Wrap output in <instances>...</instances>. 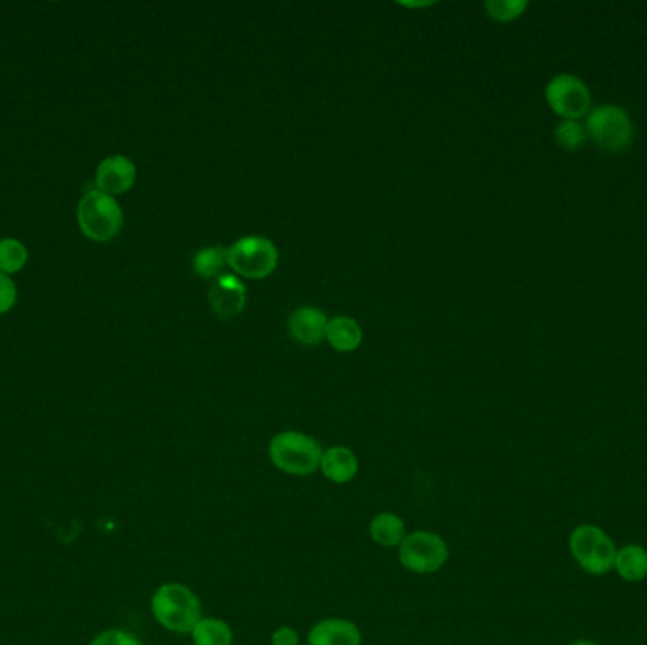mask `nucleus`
<instances>
[{
    "mask_svg": "<svg viewBox=\"0 0 647 645\" xmlns=\"http://www.w3.org/2000/svg\"><path fill=\"white\" fill-rule=\"evenodd\" d=\"M398 558L407 572L436 574L449 560V547L439 534L430 530L412 532L398 547Z\"/></svg>",
    "mask_w": 647,
    "mask_h": 645,
    "instance_id": "7",
    "label": "nucleus"
},
{
    "mask_svg": "<svg viewBox=\"0 0 647 645\" xmlns=\"http://www.w3.org/2000/svg\"><path fill=\"white\" fill-rule=\"evenodd\" d=\"M546 101L563 120H579L589 115L590 91L581 78L560 72L547 83Z\"/></svg>",
    "mask_w": 647,
    "mask_h": 645,
    "instance_id": "8",
    "label": "nucleus"
},
{
    "mask_svg": "<svg viewBox=\"0 0 647 645\" xmlns=\"http://www.w3.org/2000/svg\"><path fill=\"white\" fill-rule=\"evenodd\" d=\"M193 645H233V628L216 617H203L191 631Z\"/></svg>",
    "mask_w": 647,
    "mask_h": 645,
    "instance_id": "17",
    "label": "nucleus"
},
{
    "mask_svg": "<svg viewBox=\"0 0 647 645\" xmlns=\"http://www.w3.org/2000/svg\"><path fill=\"white\" fill-rule=\"evenodd\" d=\"M279 266V248L267 237L248 235L228 247V267L245 279H266Z\"/></svg>",
    "mask_w": 647,
    "mask_h": 645,
    "instance_id": "5",
    "label": "nucleus"
},
{
    "mask_svg": "<svg viewBox=\"0 0 647 645\" xmlns=\"http://www.w3.org/2000/svg\"><path fill=\"white\" fill-rule=\"evenodd\" d=\"M614 569L628 583L644 582L647 577V549L641 545H625L617 550Z\"/></svg>",
    "mask_w": 647,
    "mask_h": 645,
    "instance_id": "16",
    "label": "nucleus"
},
{
    "mask_svg": "<svg viewBox=\"0 0 647 645\" xmlns=\"http://www.w3.org/2000/svg\"><path fill=\"white\" fill-rule=\"evenodd\" d=\"M29 264V248L26 242L16 237H2L0 239V271L13 277L16 272L23 271Z\"/></svg>",
    "mask_w": 647,
    "mask_h": 645,
    "instance_id": "19",
    "label": "nucleus"
},
{
    "mask_svg": "<svg viewBox=\"0 0 647 645\" xmlns=\"http://www.w3.org/2000/svg\"><path fill=\"white\" fill-rule=\"evenodd\" d=\"M328 317L317 307H299L288 318V334L305 347H315L326 339Z\"/></svg>",
    "mask_w": 647,
    "mask_h": 645,
    "instance_id": "11",
    "label": "nucleus"
},
{
    "mask_svg": "<svg viewBox=\"0 0 647 645\" xmlns=\"http://www.w3.org/2000/svg\"><path fill=\"white\" fill-rule=\"evenodd\" d=\"M358 469H360L358 456L349 447L334 445L330 449L324 450L320 472L328 482L347 485L358 475Z\"/></svg>",
    "mask_w": 647,
    "mask_h": 645,
    "instance_id": "13",
    "label": "nucleus"
},
{
    "mask_svg": "<svg viewBox=\"0 0 647 645\" xmlns=\"http://www.w3.org/2000/svg\"><path fill=\"white\" fill-rule=\"evenodd\" d=\"M89 645H145L140 642L139 636H135L123 628H107L97 634L96 638L89 642Z\"/></svg>",
    "mask_w": 647,
    "mask_h": 645,
    "instance_id": "22",
    "label": "nucleus"
},
{
    "mask_svg": "<svg viewBox=\"0 0 647 645\" xmlns=\"http://www.w3.org/2000/svg\"><path fill=\"white\" fill-rule=\"evenodd\" d=\"M271 645H299V634L292 626L282 625L271 634Z\"/></svg>",
    "mask_w": 647,
    "mask_h": 645,
    "instance_id": "24",
    "label": "nucleus"
},
{
    "mask_svg": "<svg viewBox=\"0 0 647 645\" xmlns=\"http://www.w3.org/2000/svg\"><path fill=\"white\" fill-rule=\"evenodd\" d=\"M153 619L166 631L191 634L193 626L203 619V607L196 593L182 583H163L156 588L150 601Z\"/></svg>",
    "mask_w": 647,
    "mask_h": 645,
    "instance_id": "1",
    "label": "nucleus"
},
{
    "mask_svg": "<svg viewBox=\"0 0 647 645\" xmlns=\"http://www.w3.org/2000/svg\"><path fill=\"white\" fill-rule=\"evenodd\" d=\"M228 267V248L209 247L199 250L193 258V272L199 279H220Z\"/></svg>",
    "mask_w": 647,
    "mask_h": 645,
    "instance_id": "18",
    "label": "nucleus"
},
{
    "mask_svg": "<svg viewBox=\"0 0 647 645\" xmlns=\"http://www.w3.org/2000/svg\"><path fill=\"white\" fill-rule=\"evenodd\" d=\"M18 285L7 272L0 271V315H7L18 304Z\"/></svg>",
    "mask_w": 647,
    "mask_h": 645,
    "instance_id": "23",
    "label": "nucleus"
},
{
    "mask_svg": "<svg viewBox=\"0 0 647 645\" xmlns=\"http://www.w3.org/2000/svg\"><path fill=\"white\" fill-rule=\"evenodd\" d=\"M585 133L606 152H623L633 142V121L617 105H598L585 116Z\"/></svg>",
    "mask_w": 647,
    "mask_h": 645,
    "instance_id": "4",
    "label": "nucleus"
},
{
    "mask_svg": "<svg viewBox=\"0 0 647 645\" xmlns=\"http://www.w3.org/2000/svg\"><path fill=\"white\" fill-rule=\"evenodd\" d=\"M307 645H362V634L352 621L331 617L312 625Z\"/></svg>",
    "mask_w": 647,
    "mask_h": 645,
    "instance_id": "12",
    "label": "nucleus"
},
{
    "mask_svg": "<svg viewBox=\"0 0 647 645\" xmlns=\"http://www.w3.org/2000/svg\"><path fill=\"white\" fill-rule=\"evenodd\" d=\"M406 536V523L396 513H379L369 523V538L387 549L400 547Z\"/></svg>",
    "mask_w": 647,
    "mask_h": 645,
    "instance_id": "15",
    "label": "nucleus"
},
{
    "mask_svg": "<svg viewBox=\"0 0 647 645\" xmlns=\"http://www.w3.org/2000/svg\"><path fill=\"white\" fill-rule=\"evenodd\" d=\"M585 139H587L585 126H581L578 120H563L555 127V140L565 150H570V152L578 150L584 146Z\"/></svg>",
    "mask_w": 647,
    "mask_h": 645,
    "instance_id": "20",
    "label": "nucleus"
},
{
    "mask_svg": "<svg viewBox=\"0 0 647 645\" xmlns=\"http://www.w3.org/2000/svg\"><path fill=\"white\" fill-rule=\"evenodd\" d=\"M248 291L236 275H222L210 286L209 304L222 320L239 317L247 305Z\"/></svg>",
    "mask_w": 647,
    "mask_h": 645,
    "instance_id": "10",
    "label": "nucleus"
},
{
    "mask_svg": "<svg viewBox=\"0 0 647 645\" xmlns=\"http://www.w3.org/2000/svg\"><path fill=\"white\" fill-rule=\"evenodd\" d=\"M527 8V0H489V2H485V10L489 13L490 20L501 21V23L517 20Z\"/></svg>",
    "mask_w": 647,
    "mask_h": 645,
    "instance_id": "21",
    "label": "nucleus"
},
{
    "mask_svg": "<svg viewBox=\"0 0 647 645\" xmlns=\"http://www.w3.org/2000/svg\"><path fill=\"white\" fill-rule=\"evenodd\" d=\"M362 328L355 318L336 317L328 320L326 341L330 343L331 348H336L337 353H352L362 345Z\"/></svg>",
    "mask_w": 647,
    "mask_h": 645,
    "instance_id": "14",
    "label": "nucleus"
},
{
    "mask_svg": "<svg viewBox=\"0 0 647 645\" xmlns=\"http://www.w3.org/2000/svg\"><path fill=\"white\" fill-rule=\"evenodd\" d=\"M97 190L104 191L108 196L118 197L133 188L137 182V165L133 159L115 153L102 159L96 169Z\"/></svg>",
    "mask_w": 647,
    "mask_h": 645,
    "instance_id": "9",
    "label": "nucleus"
},
{
    "mask_svg": "<svg viewBox=\"0 0 647 645\" xmlns=\"http://www.w3.org/2000/svg\"><path fill=\"white\" fill-rule=\"evenodd\" d=\"M269 460L275 468L288 475H311L320 469L322 445L303 431H280L269 441Z\"/></svg>",
    "mask_w": 647,
    "mask_h": 645,
    "instance_id": "2",
    "label": "nucleus"
},
{
    "mask_svg": "<svg viewBox=\"0 0 647 645\" xmlns=\"http://www.w3.org/2000/svg\"><path fill=\"white\" fill-rule=\"evenodd\" d=\"M77 220L89 241L108 242L123 228V210L116 197L91 188L78 202Z\"/></svg>",
    "mask_w": 647,
    "mask_h": 645,
    "instance_id": "3",
    "label": "nucleus"
},
{
    "mask_svg": "<svg viewBox=\"0 0 647 645\" xmlns=\"http://www.w3.org/2000/svg\"><path fill=\"white\" fill-rule=\"evenodd\" d=\"M571 557L590 576H606L614 569L617 549L608 534L595 525H581L570 534Z\"/></svg>",
    "mask_w": 647,
    "mask_h": 645,
    "instance_id": "6",
    "label": "nucleus"
},
{
    "mask_svg": "<svg viewBox=\"0 0 647 645\" xmlns=\"http://www.w3.org/2000/svg\"><path fill=\"white\" fill-rule=\"evenodd\" d=\"M570 645H598L597 642H590V639H578V642H574Z\"/></svg>",
    "mask_w": 647,
    "mask_h": 645,
    "instance_id": "25",
    "label": "nucleus"
}]
</instances>
